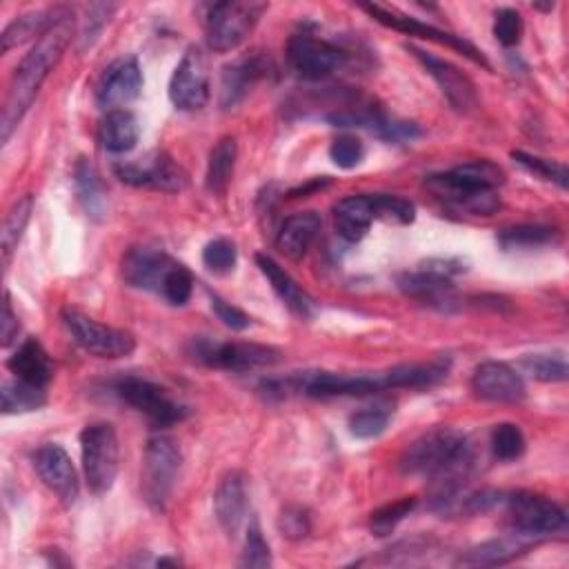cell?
Returning a JSON list of instances; mask_svg holds the SVG:
<instances>
[{
  "label": "cell",
  "instance_id": "obj_27",
  "mask_svg": "<svg viewBox=\"0 0 569 569\" xmlns=\"http://www.w3.org/2000/svg\"><path fill=\"white\" fill-rule=\"evenodd\" d=\"M73 182H76V193L78 200L87 213V218L100 222L107 218V189L104 182L87 158H80L73 171Z\"/></svg>",
  "mask_w": 569,
  "mask_h": 569
},
{
  "label": "cell",
  "instance_id": "obj_47",
  "mask_svg": "<svg viewBox=\"0 0 569 569\" xmlns=\"http://www.w3.org/2000/svg\"><path fill=\"white\" fill-rule=\"evenodd\" d=\"M116 11V4H91L89 11H87V20H84V27L80 31V49L89 47L98 33L102 31L104 22L109 20V16Z\"/></svg>",
  "mask_w": 569,
  "mask_h": 569
},
{
  "label": "cell",
  "instance_id": "obj_9",
  "mask_svg": "<svg viewBox=\"0 0 569 569\" xmlns=\"http://www.w3.org/2000/svg\"><path fill=\"white\" fill-rule=\"evenodd\" d=\"M62 322L71 338L96 358H124L136 349V338L129 331L98 322L78 309H62Z\"/></svg>",
  "mask_w": 569,
  "mask_h": 569
},
{
  "label": "cell",
  "instance_id": "obj_37",
  "mask_svg": "<svg viewBox=\"0 0 569 569\" xmlns=\"http://www.w3.org/2000/svg\"><path fill=\"white\" fill-rule=\"evenodd\" d=\"M416 505H418V500L413 496H405L400 500H393V502L376 509L369 518L371 533L378 536V538L389 536L416 509Z\"/></svg>",
  "mask_w": 569,
  "mask_h": 569
},
{
  "label": "cell",
  "instance_id": "obj_41",
  "mask_svg": "<svg viewBox=\"0 0 569 569\" xmlns=\"http://www.w3.org/2000/svg\"><path fill=\"white\" fill-rule=\"evenodd\" d=\"M511 158L520 167H525L527 171L536 173L538 178L551 180L560 189H567V167L562 162H556V160H549V158H540V156H531V153H525V151H511Z\"/></svg>",
  "mask_w": 569,
  "mask_h": 569
},
{
  "label": "cell",
  "instance_id": "obj_31",
  "mask_svg": "<svg viewBox=\"0 0 569 569\" xmlns=\"http://www.w3.org/2000/svg\"><path fill=\"white\" fill-rule=\"evenodd\" d=\"M67 7H53V9H40L24 13L9 22V27L2 31V53H7L11 47L22 44L24 40L40 38L64 11Z\"/></svg>",
  "mask_w": 569,
  "mask_h": 569
},
{
  "label": "cell",
  "instance_id": "obj_21",
  "mask_svg": "<svg viewBox=\"0 0 569 569\" xmlns=\"http://www.w3.org/2000/svg\"><path fill=\"white\" fill-rule=\"evenodd\" d=\"M213 513L229 538H236L247 518V485L240 471H229L216 487Z\"/></svg>",
  "mask_w": 569,
  "mask_h": 569
},
{
  "label": "cell",
  "instance_id": "obj_25",
  "mask_svg": "<svg viewBox=\"0 0 569 569\" xmlns=\"http://www.w3.org/2000/svg\"><path fill=\"white\" fill-rule=\"evenodd\" d=\"M320 224L322 220L316 211H300L289 216L276 236L278 251L284 253L289 260H300L316 240Z\"/></svg>",
  "mask_w": 569,
  "mask_h": 569
},
{
  "label": "cell",
  "instance_id": "obj_6",
  "mask_svg": "<svg viewBox=\"0 0 569 569\" xmlns=\"http://www.w3.org/2000/svg\"><path fill=\"white\" fill-rule=\"evenodd\" d=\"M182 453L173 438L153 436L144 447L142 496L153 511H164L180 476Z\"/></svg>",
  "mask_w": 569,
  "mask_h": 569
},
{
  "label": "cell",
  "instance_id": "obj_19",
  "mask_svg": "<svg viewBox=\"0 0 569 569\" xmlns=\"http://www.w3.org/2000/svg\"><path fill=\"white\" fill-rule=\"evenodd\" d=\"M178 262L164 251L156 249H131L122 258V278L129 287L160 293L169 271Z\"/></svg>",
  "mask_w": 569,
  "mask_h": 569
},
{
  "label": "cell",
  "instance_id": "obj_36",
  "mask_svg": "<svg viewBox=\"0 0 569 569\" xmlns=\"http://www.w3.org/2000/svg\"><path fill=\"white\" fill-rule=\"evenodd\" d=\"M520 371L529 373L533 380L540 382H562L567 380V360L565 356L551 353H529L518 362Z\"/></svg>",
  "mask_w": 569,
  "mask_h": 569
},
{
  "label": "cell",
  "instance_id": "obj_40",
  "mask_svg": "<svg viewBox=\"0 0 569 569\" xmlns=\"http://www.w3.org/2000/svg\"><path fill=\"white\" fill-rule=\"evenodd\" d=\"M236 260H238V249L229 238H213L202 249V262L216 276H224L233 271Z\"/></svg>",
  "mask_w": 569,
  "mask_h": 569
},
{
  "label": "cell",
  "instance_id": "obj_10",
  "mask_svg": "<svg viewBox=\"0 0 569 569\" xmlns=\"http://www.w3.org/2000/svg\"><path fill=\"white\" fill-rule=\"evenodd\" d=\"M287 62L302 80H322L347 62V53L309 31H298L287 40Z\"/></svg>",
  "mask_w": 569,
  "mask_h": 569
},
{
  "label": "cell",
  "instance_id": "obj_4",
  "mask_svg": "<svg viewBox=\"0 0 569 569\" xmlns=\"http://www.w3.org/2000/svg\"><path fill=\"white\" fill-rule=\"evenodd\" d=\"M80 453L87 487L93 496L107 493L118 476L120 445L111 422H91L80 431Z\"/></svg>",
  "mask_w": 569,
  "mask_h": 569
},
{
  "label": "cell",
  "instance_id": "obj_3",
  "mask_svg": "<svg viewBox=\"0 0 569 569\" xmlns=\"http://www.w3.org/2000/svg\"><path fill=\"white\" fill-rule=\"evenodd\" d=\"M267 11L264 2L229 0L209 4L204 16V38L211 51L224 53L240 47Z\"/></svg>",
  "mask_w": 569,
  "mask_h": 569
},
{
  "label": "cell",
  "instance_id": "obj_50",
  "mask_svg": "<svg viewBox=\"0 0 569 569\" xmlns=\"http://www.w3.org/2000/svg\"><path fill=\"white\" fill-rule=\"evenodd\" d=\"M20 331V322H18V316L13 313V307H11V298L9 293H4V302H2V320H0V342L2 347H9L16 336Z\"/></svg>",
  "mask_w": 569,
  "mask_h": 569
},
{
  "label": "cell",
  "instance_id": "obj_45",
  "mask_svg": "<svg viewBox=\"0 0 569 569\" xmlns=\"http://www.w3.org/2000/svg\"><path fill=\"white\" fill-rule=\"evenodd\" d=\"M522 18L516 9L502 7L493 16V36L502 47H516L522 38Z\"/></svg>",
  "mask_w": 569,
  "mask_h": 569
},
{
  "label": "cell",
  "instance_id": "obj_35",
  "mask_svg": "<svg viewBox=\"0 0 569 569\" xmlns=\"http://www.w3.org/2000/svg\"><path fill=\"white\" fill-rule=\"evenodd\" d=\"M558 240V231L547 224H513L498 233V242L505 249L520 247H542Z\"/></svg>",
  "mask_w": 569,
  "mask_h": 569
},
{
  "label": "cell",
  "instance_id": "obj_51",
  "mask_svg": "<svg viewBox=\"0 0 569 569\" xmlns=\"http://www.w3.org/2000/svg\"><path fill=\"white\" fill-rule=\"evenodd\" d=\"M327 184V180H311L309 184H305V187H298V189H293L289 196H293V198H300V196H307L309 191H313V189H322Z\"/></svg>",
  "mask_w": 569,
  "mask_h": 569
},
{
  "label": "cell",
  "instance_id": "obj_34",
  "mask_svg": "<svg viewBox=\"0 0 569 569\" xmlns=\"http://www.w3.org/2000/svg\"><path fill=\"white\" fill-rule=\"evenodd\" d=\"M391 416H393V405L389 400H380L376 405H369V407L356 411L349 418V431H351V436L362 438V440L378 438L387 429Z\"/></svg>",
  "mask_w": 569,
  "mask_h": 569
},
{
  "label": "cell",
  "instance_id": "obj_24",
  "mask_svg": "<svg viewBox=\"0 0 569 569\" xmlns=\"http://www.w3.org/2000/svg\"><path fill=\"white\" fill-rule=\"evenodd\" d=\"M333 220H336V231L342 240L360 242L367 236L371 222L376 220L371 193L347 196L338 200L333 207Z\"/></svg>",
  "mask_w": 569,
  "mask_h": 569
},
{
  "label": "cell",
  "instance_id": "obj_16",
  "mask_svg": "<svg viewBox=\"0 0 569 569\" xmlns=\"http://www.w3.org/2000/svg\"><path fill=\"white\" fill-rule=\"evenodd\" d=\"M396 284L407 298H411L429 309H436L442 313H451L458 309L460 296H458L456 284L447 276H440V273H433L427 269L402 271L396 276Z\"/></svg>",
  "mask_w": 569,
  "mask_h": 569
},
{
  "label": "cell",
  "instance_id": "obj_17",
  "mask_svg": "<svg viewBox=\"0 0 569 569\" xmlns=\"http://www.w3.org/2000/svg\"><path fill=\"white\" fill-rule=\"evenodd\" d=\"M471 389L478 398L489 402H520L527 393L520 371L498 360H487L476 367Z\"/></svg>",
  "mask_w": 569,
  "mask_h": 569
},
{
  "label": "cell",
  "instance_id": "obj_29",
  "mask_svg": "<svg viewBox=\"0 0 569 569\" xmlns=\"http://www.w3.org/2000/svg\"><path fill=\"white\" fill-rule=\"evenodd\" d=\"M138 118L129 109H111L100 122V142L111 153L131 151L138 142Z\"/></svg>",
  "mask_w": 569,
  "mask_h": 569
},
{
  "label": "cell",
  "instance_id": "obj_8",
  "mask_svg": "<svg viewBox=\"0 0 569 569\" xmlns=\"http://www.w3.org/2000/svg\"><path fill=\"white\" fill-rule=\"evenodd\" d=\"M113 391L122 402L144 413L158 427L176 425L189 416L187 405L176 400L164 387L140 376H124L116 380Z\"/></svg>",
  "mask_w": 569,
  "mask_h": 569
},
{
  "label": "cell",
  "instance_id": "obj_30",
  "mask_svg": "<svg viewBox=\"0 0 569 569\" xmlns=\"http://www.w3.org/2000/svg\"><path fill=\"white\" fill-rule=\"evenodd\" d=\"M238 158V144L233 136H224L216 142V147L209 153L207 173H204V187L209 193L220 196L227 191Z\"/></svg>",
  "mask_w": 569,
  "mask_h": 569
},
{
  "label": "cell",
  "instance_id": "obj_18",
  "mask_svg": "<svg viewBox=\"0 0 569 569\" xmlns=\"http://www.w3.org/2000/svg\"><path fill=\"white\" fill-rule=\"evenodd\" d=\"M142 89V71L136 58H120L111 62L98 82V104L104 109H124L127 102L136 100Z\"/></svg>",
  "mask_w": 569,
  "mask_h": 569
},
{
  "label": "cell",
  "instance_id": "obj_46",
  "mask_svg": "<svg viewBox=\"0 0 569 569\" xmlns=\"http://www.w3.org/2000/svg\"><path fill=\"white\" fill-rule=\"evenodd\" d=\"M278 529L289 540H302L311 531V518L309 511L300 505H289L282 509L278 518Z\"/></svg>",
  "mask_w": 569,
  "mask_h": 569
},
{
  "label": "cell",
  "instance_id": "obj_26",
  "mask_svg": "<svg viewBox=\"0 0 569 569\" xmlns=\"http://www.w3.org/2000/svg\"><path fill=\"white\" fill-rule=\"evenodd\" d=\"M538 540L522 536L518 531H511L502 538H493L487 540L473 549H469L465 556H460L462 565H473V567H493V565H505L513 558H518L520 553H525L527 549H531Z\"/></svg>",
  "mask_w": 569,
  "mask_h": 569
},
{
  "label": "cell",
  "instance_id": "obj_7",
  "mask_svg": "<svg viewBox=\"0 0 569 569\" xmlns=\"http://www.w3.org/2000/svg\"><path fill=\"white\" fill-rule=\"evenodd\" d=\"M187 353L191 360L227 371H249L258 367H271L280 362L282 353L276 347L258 342H218L204 336L191 338Z\"/></svg>",
  "mask_w": 569,
  "mask_h": 569
},
{
  "label": "cell",
  "instance_id": "obj_48",
  "mask_svg": "<svg viewBox=\"0 0 569 569\" xmlns=\"http://www.w3.org/2000/svg\"><path fill=\"white\" fill-rule=\"evenodd\" d=\"M378 138L387 140V142H411L416 138H420V127L416 122H400V120H389L387 116L382 118V122L376 127L373 131Z\"/></svg>",
  "mask_w": 569,
  "mask_h": 569
},
{
  "label": "cell",
  "instance_id": "obj_43",
  "mask_svg": "<svg viewBox=\"0 0 569 569\" xmlns=\"http://www.w3.org/2000/svg\"><path fill=\"white\" fill-rule=\"evenodd\" d=\"M191 291H193V276H191V271L184 264L178 262L169 271V276H167V280H164V284L160 289V296L169 305L180 307V305H184L191 298Z\"/></svg>",
  "mask_w": 569,
  "mask_h": 569
},
{
  "label": "cell",
  "instance_id": "obj_39",
  "mask_svg": "<svg viewBox=\"0 0 569 569\" xmlns=\"http://www.w3.org/2000/svg\"><path fill=\"white\" fill-rule=\"evenodd\" d=\"M373 200V213L376 220H385V222H396V224H409L416 218V207L413 202L400 198V196H391V193H371Z\"/></svg>",
  "mask_w": 569,
  "mask_h": 569
},
{
  "label": "cell",
  "instance_id": "obj_2",
  "mask_svg": "<svg viewBox=\"0 0 569 569\" xmlns=\"http://www.w3.org/2000/svg\"><path fill=\"white\" fill-rule=\"evenodd\" d=\"M505 182V171L491 160H471L445 173H433L425 187L449 204L476 216H491L500 200L496 189Z\"/></svg>",
  "mask_w": 569,
  "mask_h": 569
},
{
  "label": "cell",
  "instance_id": "obj_14",
  "mask_svg": "<svg viewBox=\"0 0 569 569\" xmlns=\"http://www.w3.org/2000/svg\"><path fill=\"white\" fill-rule=\"evenodd\" d=\"M33 469L62 507H71L76 502L80 491L78 473L69 453L58 442H47L36 449Z\"/></svg>",
  "mask_w": 569,
  "mask_h": 569
},
{
  "label": "cell",
  "instance_id": "obj_22",
  "mask_svg": "<svg viewBox=\"0 0 569 569\" xmlns=\"http://www.w3.org/2000/svg\"><path fill=\"white\" fill-rule=\"evenodd\" d=\"M256 264L260 267V271L264 273V278L269 280V284L273 287L278 298L287 305V309L293 316L307 320V318H311L316 313V305H313L311 296L271 256L258 253L256 256Z\"/></svg>",
  "mask_w": 569,
  "mask_h": 569
},
{
  "label": "cell",
  "instance_id": "obj_38",
  "mask_svg": "<svg viewBox=\"0 0 569 569\" xmlns=\"http://www.w3.org/2000/svg\"><path fill=\"white\" fill-rule=\"evenodd\" d=\"M491 451L498 460H516L525 453L527 440L518 425L500 422L491 429Z\"/></svg>",
  "mask_w": 569,
  "mask_h": 569
},
{
  "label": "cell",
  "instance_id": "obj_5",
  "mask_svg": "<svg viewBox=\"0 0 569 569\" xmlns=\"http://www.w3.org/2000/svg\"><path fill=\"white\" fill-rule=\"evenodd\" d=\"M500 505L505 507L507 525L511 531H518L536 540L567 531L565 509L547 496H538L531 491H513L502 493Z\"/></svg>",
  "mask_w": 569,
  "mask_h": 569
},
{
  "label": "cell",
  "instance_id": "obj_23",
  "mask_svg": "<svg viewBox=\"0 0 569 569\" xmlns=\"http://www.w3.org/2000/svg\"><path fill=\"white\" fill-rule=\"evenodd\" d=\"M7 367L13 373V378H20V380L42 387V389H47V385L53 378L51 358L38 338L22 340L20 347L13 351V356H9Z\"/></svg>",
  "mask_w": 569,
  "mask_h": 569
},
{
  "label": "cell",
  "instance_id": "obj_1",
  "mask_svg": "<svg viewBox=\"0 0 569 569\" xmlns=\"http://www.w3.org/2000/svg\"><path fill=\"white\" fill-rule=\"evenodd\" d=\"M71 36H73V13L64 9L62 16L36 40V44L16 67L4 104H2V118H0L2 142L9 140L13 129L20 124V120L33 104L42 82L47 80L51 69L60 62L67 44L71 42Z\"/></svg>",
  "mask_w": 569,
  "mask_h": 569
},
{
  "label": "cell",
  "instance_id": "obj_42",
  "mask_svg": "<svg viewBox=\"0 0 569 569\" xmlns=\"http://www.w3.org/2000/svg\"><path fill=\"white\" fill-rule=\"evenodd\" d=\"M242 565L244 567H260V569L271 565V551H269V545H267V540L262 536L258 518H251L249 525H247Z\"/></svg>",
  "mask_w": 569,
  "mask_h": 569
},
{
  "label": "cell",
  "instance_id": "obj_12",
  "mask_svg": "<svg viewBox=\"0 0 569 569\" xmlns=\"http://www.w3.org/2000/svg\"><path fill=\"white\" fill-rule=\"evenodd\" d=\"M169 98L182 111H198L209 100V67L200 47H189L169 80Z\"/></svg>",
  "mask_w": 569,
  "mask_h": 569
},
{
  "label": "cell",
  "instance_id": "obj_44",
  "mask_svg": "<svg viewBox=\"0 0 569 569\" xmlns=\"http://www.w3.org/2000/svg\"><path fill=\"white\" fill-rule=\"evenodd\" d=\"M329 158L333 160L336 167L340 169H353L356 164L362 162L365 158V144L360 138L351 136V133H342L338 136L331 147H329Z\"/></svg>",
  "mask_w": 569,
  "mask_h": 569
},
{
  "label": "cell",
  "instance_id": "obj_49",
  "mask_svg": "<svg viewBox=\"0 0 569 569\" xmlns=\"http://www.w3.org/2000/svg\"><path fill=\"white\" fill-rule=\"evenodd\" d=\"M211 309L222 320V325H227L229 329L242 331V329H247L251 325V318L242 309H238L236 305L222 300L220 296H211Z\"/></svg>",
  "mask_w": 569,
  "mask_h": 569
},
{
  "label": "cell",
  "instance_id": "obj_13",
  "mask_svg": "<svg viewBox=\"0 0 569 569\" xmlns=\"http://www.w3.org/2000/svg\"><path fill=\"white\" fill-rule=\"evenodd\" d=\"M362 11H367L373 20H378L380 24L389 27V29H396V31H402L407 36H418V38H425V40H431V42H438V44H447L451 47L453 51L467 56L469 60H473L476 64L485 67V69H491V64L487 62V58L482 56L480 49H476L469 40H465L462 36H456V33H449V31H442L438 27H431L427 22H420L418 18H411V16H405V13H398L393 9H385L380 4H360Z\"/></svg>",
  "mask_w": 569,
  "mask_h": 569
},
{
  "label": "cell",
  "instance_id": "obj_32",
  "mask_svg": "<svg viewBox=\"0 0 569 569\" xmlns=\"http://www.w3.org/2000/svg\"><path fill=\"white\" fill-rule=\"evenodd\" d=\"M0 396H2V413H7V416L36 411L47 402V393L42 387L29 385L20 378L4 380L0 387Z\"/></svg>",
  "mask_w": 569,
  "mask_h": 569
},
{
  "label": "cell",
  "instance_id": "obj_33",
  "mask_svg": "<svg viewBox=\"0 0 569 569\" xmlns=\"http://www.w3.org/2000/svg\"><path fill=\"white\" fill-rule=\"evenodd\" d=\"M31 209H33V198L22 196L11 204V209L4 218V227H2V262H4V269L11 264V258L18 249L20 238L27 229L29 218H31Z\"/></svg>",
  "mask_w": 569,
  "mask_h": 569
},
{
  "label": "cell",
  "instance_id": "obj_20",
  "mask_svg": "<svg viewBox=\"0 0 569 569\" xmlns=\"http://www.w3.org/2000/svg\"><path fill=\"white\" fill-rule=\"evenodd\" d=\"M264 73H267V60L258 53H247L224 64L220 73L222 109H233L236 104H240Z\"/></svg>",
  "mask_w": 569,
  "mask_h": 569
},
{
  "label": "cell",
  "instance_id": "obj_15",
  "mask_svg": "<svg viewBox=\"0 0 569 569\" xmlns=\"http://www.w3.org/2000/svg\"><path fill=\"white\" fill-rule=\"evenodd\" d=\"M407 51H411V56L427 69V73L436 80L442 96L449 100V104L453 109H458V111L476 109V104H478L476 84L471 82V78L467 73H462L449 60H442L433 53H427V51H422L413 44H407Z\"/></svg>",
  "mask_w": 569,
  "mask_h": 569
},
{
  "label": "cell",
  "instance_id": "obj_28",
  "mask_svg": "<svg viewBox=\"0 0 569 569\" xmlns=\"http://www.w3.org/2000/svg\"><path fill=\"white\" fill-rule=\"evenodd\" d=\"M449 371V358H436L431 362H411V365H398L385 371L387 389H422L438 385Z\"/></svg>",
  "mask_w": 569,
  "mask_h": 569
},
{
  "label": "cell",
  "instance_id": "obj_11",
  "mask_svg": "<svg viewBox=\"0 0 569 569\" xmlns=\"http://www.w3.org/2000/svg\"><path fill=\"white\" fill-rule=\"evenodd\" d=\"M113 171L122 182L131 187H144L167 193H178L187 187V173L164 151H153L133 162H118L113 164Z\"/></svg>",
  "mask_w": 569,
  "mask_h": 569
}]
</instances>
